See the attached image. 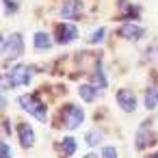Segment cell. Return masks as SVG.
<instances>
[{
    "mask_svg": "<svg viewBox=\"0 0 158 158\" xmlns=\"http://www.w3.org/2000/svg\"><path fill=\"white\" fill-rule=\"evenodd\" d=\"M102 158H117V149H115L113 145L102 147Z\"/></svg>",
    "mask_w": 158,
    "mask_h": 158,
    "instance_id": "ac0fdd59",
    "label": "cell"
},
{
    "mask_svg": "<svg viewBox=\"0 0 158 158\" xmlns=\"http://www.w3.org/2000/svg\"><path fill=\"white\" fill-rule=\"evenodd\" d=\"M143 26H139V24H123L121 28H119V35L123 37V39H132V41H136L139 37H143Z\"/></svg>",
    "mask_w": 158,
    "mask_h": 158,
    "instance_id": "9c48e42d",
    "label": "cell"
},
{
    "mask_svg": "<svg viewBox=\"0 0 158 158\" xmlns=\"http://www.w3.org/2000/svg\"><path fill=\"white\" fill-rule=\"evenodd\" d=\"M33 67L31 65H24V63H20V65H15L9 74H5L2 76V89L7 91L9 87L11 89H15V87H24V85H31L33 82Z\"/></svg>",
    "mask_w": 158,
    "mask_h": 158,
    "instance_id": "6da1fadb",
    "label": "cell"
},
{
    "mask_svg": "<svg viewBox=\"0 0 158 158\" xmlns=\"http://www.w3.org/2000/svg\"><path fill=\"white\" fill-rule=\"evenodd\" d=\"M2 5H5V11H7V13L18 11V5H15V2H11V0H2Z\"/></svg>",
    "mask_w": 158,
    "mask_h": 158,
    "instance_id": "d6986e66",
    "label": "cell"
},
{
    "mask_svg": "<svg viewBox=\"0 0 158 158\" xmlns=\"http://www.w3.org/2000/svg\"><path fill=\"white\" fill-rule=\"evenodd\" d=\"M18 134H20V143H22V147H31V145L35 143V132H33V128H31L28 123H20Z\"/></svg>",
    "mask_w": 158,
    "mask_h": 158,
    "instance_id": "30bf717a",
    "label": "cell"
},
{
    "mask_svg": "<svg viewBox=\"0 0 158 158\" xmlns=\"http://www.w3.org/2000/svg\"><path fill=\"white\" fill-rule=\"evenodd\" d=\"M33 41H35V48L37 50H50V46H52V39H50V35L48 33H35V37H33Z\"/></svg>",
    "mask_w": 158,
    "mask_h": 158,
    "instance_id": "8fae6325",
    "label": "cell"
},
{
    "mask_svg": "<svg viewBox=\"0 0 158 158\" xmlns=\"http://www.w3.org/2000/svg\"><path fill=\"white\" fill-rule=\"evenodd\" d=\"M59 13H61V18H65V20H74V18H78V15L82 13V5L78 2V0H69V2H65V5L59 9Z\"/></svg>",
    "mask_w": 158,
    "mask_h": 158,
    "instance_id": "ba28073f",
    "label": "cell"
},
{
    "mask_svg": "<svg viewBox=\"0 0 158 158\" xmlns=\"http://www.w3.org/2000/svg\"><path fill=\"white\" fill-rule=\"evenodd\" d=\"M0 46H2V56H5V61H15V59H20L22 52H24V39H22L20 33L7 35Z\"/></svg>",
    "mask_w": 158,
    "mask_h": 158,
    "instance_id": "7a4b0ae2",
    "label": "cell"
},
{
    "mask_svg": "<svg viewBox=\"0 0 158 158\" xmlns=\"http://www.w3.org/2000/svg\"><path fill=\"white\" fill-rule=\"evenodd\" d=\"M115 100H117V104H119L126 113H132V110L136 108V95H134L132 91H128V89H119L117 95H115Z\"/></svg>",
    "mask_w": 158,
    "mask_h": 158,
    "instance_id": "5b68a950",
    "label": "cell"
},
{
    "mask_svg": "<svg viewBox=\"0 0 158 158\" xmlns=\"http://www.w3.org/2000/svg\"><path fill=\"white\" fill-rule=\"evenodd\" d=\"M134 143H136L139 149H145V147H149V145L154 143V132L147 128V123H143V126L136 130V139H134Z\"/></svg>",
    "mask_w": 158,
    "mask_h": 158,
    "instance_id": "52a82bcc",
    "label": "cell"
},
{
    "mask_svg": "<svg viewBox=\"0 0 158 158\" xmlns=\"http://www.w3.org/2000/svg\"><path fill=\"white\" fill-rule=\"evenodd\" d=\"M106 37V28H98V31H93L91 33V37H89V41L91 44H102V39Z\"/></svg>",
    "mask_w": 158,
    "mask_h": 158,
    "instance_id": "e0dca14e",
    "label": "cell"
},
{
    "mask_svg": "<svg viewBox=\"0 0 158 158\" xmlns=\"http://www.w3.org/2000/svg\"><path fill=\"white\" fill-rule=\"evenodd\" d=\"M93 85L95 87H100V89H106V85H108V80H106V76H104V72H95V76H93Z\"/></svg>",
    "mask_w": 158,
    "mask_h": 158,
    "instance_id": "2e32d148",
    "label": "cell"
},
{
    "mask_svg": "<svg viewBox=\"0 0 158 158\" xmlns=\"http://www.w3.org/2000/svg\"><path fill=\"white\" fill-rule=\"evenodd\" d=\"M145 106H147L149 110H154V108L158 106V87H154V89L147 91V95H145Z\"/></svg>",
    "mask_w": 158,
    "mask_h": 158,
    "instance_id": "4fadbf2b",
    "label": "cell"
},
{
    "mask_svg": "<svg viewBox=\"0 0 158 158\" xmlns=\"http://www.w3.org/2000/svg\"><path fill=\"white\" fill-rule=\"evenodd\" d=\"M11 130H9V119H5V134H9Z\"/></svg>",
    "mask_w": 158,
    "mask_h": 158,
    "instance_id": "7402d4cb",
    "label": "cell"
},
{
    "mask_svg": "<svg viewBox=\"0 0 158 158\" xmlns=\"http://www.w3.org/2000/svg\"><path fill=\"white\" fill-rule=\"evenodd\" d=\"M20 106H22L26 113H31L35 119H39V121H48L46 106H44L35 95H22V98H20Z\"/></svg>",
    "mask_w": 158,
    "mask_h": 158,
    "instance_id": "3957f363",
    "label": "cell"
},
{
    "mask_svg": "<svg viewBox=\"0 0 158 158\" xmlns=\"http://www.w3.org/2000/svg\"><path fill=\"white\" fill-rule=\"evenodd\" d=\"M85 158H98V156H95V154H87Z\"/></svg>",
    "mask_w": 158,
    "mask_h": 158,
    "instance_id": "603a6c76",
    "label": "cell"
},
{
    "mask_svg": "<svg viewBox=\"0 0 158 158\" xmlns=\"http://www.w3.org/2000/svg\"><path fill=\"white\" fill-rule=\"evenodd\" d=\"M147 158H158V152H156V154H149Z\"/></svg>",
    "mask_w": 158,
    "mask_h": 158,
    "instance_id": "cb8c5ba5",
    "label": "cell"
},
{
    "mask_svg": "<svg viewBox=\"0 0 158 158\" xmlns=\"http://www.w3.org/2000/svg\"><path fill=\"white\" fill-rule=\"evenodd\" d=\"M63 117H65L67 128H78V126L85 121V110H80L76 104H67V106L63 108Z\"/></svg>",
    "mask_w": 158,
    "mask_h": 158,
    "instance_id": "277c9868",
    "label": "cell"
},
{
    "mask_svg": "<svg viewBox=\"0 0 158 158\" xmlns=\"http://www.w3.org/2000/svg\"><path fill=\"white\" fill-rule=\"evenodd\" d=\"M85 139H87V143H89V145H98V143H102L104 132H102V130H89Z\"/></svg>",
    "mask_w": 158,
    "mask_h": 158,
    "instance_id": "5bb4252c",
    "label": "cell"
},
{
    "mask_svg": "<svg viewBox=\"0 0 158 158\" xmlns=\"http://www.w3.org/2000/svg\"><path fill=\"white\" fill-rule=\"evenodd\" d=\"M0 152H2V158H11V149H9V143H0Z\"/></svg>",
    "mask_w": 158,
    "mask_h": 158,
    "instance_id": "ffe728a7",
    "label": "cell"
},
{
    "mask_svg": "<svg viewBox=\"0 0 158 158\" xmlns=\"http://www.w3.org/2000/svg\"><path fill=\"white\" fill-rule=\"evenodd\" d=\"M147 56H149L152 61H158V46H154V48H149V50H147Z\"/></svg>",
    "mask_w": 158,
    "mask_h": 158,
    "instance_id": "44dd1931",
    "label": "cell"
},
{
    "mask_svg": "<svg viewBox=\"0 0 158 158\" xmlns=\"http://www.w3.org/2000/svg\"><path fill=\"white\" fill-rule=\"evenodd\" d=\"M78 37V28L74 24H59L56 26V41L59 44H69Z\"/></svg>",
    "mask_w": 158,
    "mask_h": 158,
    "instance_id": "8992f818",
    "label": "cell"
},
{
    "mask_svg": "<svg viewBox=\"0 0 158 158\" xmlns=\"http://www.w3.org/2000/svg\"><path fill=\"white\" fill-rule=\"evenodd\" d=\"M98 95H100V87H95V85H82L80 87V98L85 102H93Z\"/></svg>",
    "mask_w": 158,
    "mask_h": 158,
    "instance_id": "7c38bea8",
    "label": "cell"
},
{
    "mask_svg": "<svg viewBox=\"0 0 158 158\" xmlns=\"http://www.w3.org/2000/svg\"><path fill=\"white\" fill-rule=\"evenodd\" d=\"M61 145H63V152H65L67 156H72V154L76 152V141H74L72 136H67V139H63V143H61Z\"/></svg>",
    "mask_w": 158,
    "mask_h": 158,
    "instance_id": "9a60e30c",
    "label": "cell"
}]
</instances>
